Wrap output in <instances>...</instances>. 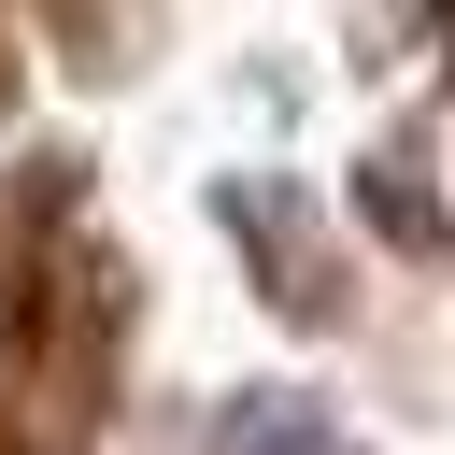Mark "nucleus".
<instances>
[{"label":"nucleus","mask_w":455,"mask_h":455,"mask_svg":"<svg viewBox=\"0 0 455 455\" xmlns=\"http://www.w3.org/2000/svg\"><path fill=\"white\" fill-rule=\"evenodd\" d=\"M213 455H341V427H327L313 398H256V412H228Z\"/></svg>","instance_id":"nucleus-1"}]
</instances>
